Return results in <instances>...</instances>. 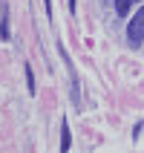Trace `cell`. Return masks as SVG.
<instances>
[{
  "instance_id": "1",
  "label": "cell",
  "mask_w": 144,
  "mask_h": 153,
  "mask_svg": "<svg viewBox=\"0 0 144 153\" xmlns=\"http://www.w3.org/2000/svg\"><path fill=\"white\" fill-rule=\"evenodd\" d=\"M127 41H130L133 49H138V46L144 43V6L130 17V23H127Z\"/></svg>"
},
{
  "instance_id": "2",
  "label": "cell",
  "mask_w": 144,
  "mask_h": 153,
  "mask_svg": "<svg viewBox=\"0 0 144 153\" xmlns=\"http://www.w3.org/2000/svg\"><path fill=\"white\" fill-rule=\"evenodd\" d=\"M136 3H141V0H115V12H118V15L124 17V15L130 12V9L136 6Z\"/></svg>"
},
{
  "instance_id": "3",
  "label": "cell",
  "mask_w": 144,
  "mask_h": 153,
  "mask_svg": "<svg viewBox=\"0 0 144 153\" xmlns=\"http://www.w3.org/2000/svg\"><path fill=\"white\" fill-rule=\"evenodd\" d=\"M69 145H72V139H69V127H66V121H64V124H61V150L66 153Z\"/></svg>"
},
{
  "instance_id": "4",
  "label": "cell",
  "mask_w": 144,
  "mask_h": 153,
  "mask_svg": "<svg viewBox=\"0 0 144 153\" xmlns=\"http://www.w3.org/2000/svg\"><path fill=\"white\" fill-rule=\"evenodd\" d=\"M0 38H3V41L9 38V29H6V3H0Z\"/></svg>"
}]
</instances>
